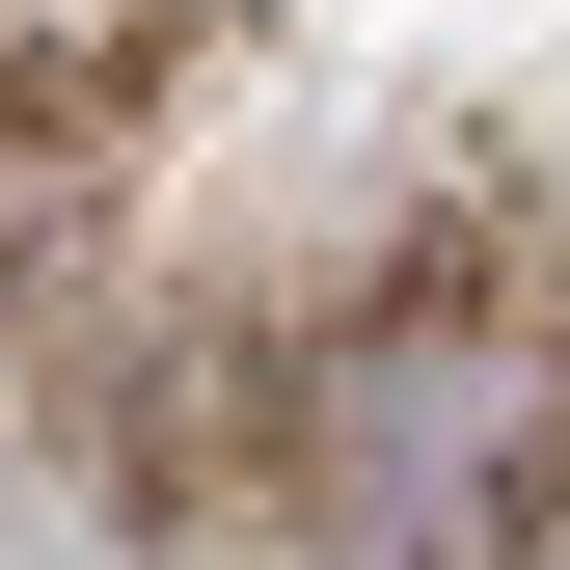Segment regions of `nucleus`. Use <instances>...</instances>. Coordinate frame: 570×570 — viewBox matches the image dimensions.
I'll list each match as a JSON object with an SVG mask.
<instances>
[{
  "label": "nucleus",
  "instance_id": "obj_1",
  "mask_svg": "<svg viewBox=\"0 0 570 570\" xmlns=\"http://www.w3.org/2000/svg\"><path fill=\"white\" fill-rule=\"evenodd\" d=\"M543 462H570V407H543L517 299H326L245 407V489H299L326 543H517Z\"/></svg>",
  "mask_w": 570,
  "mask_h": 570
}]
</instances>
